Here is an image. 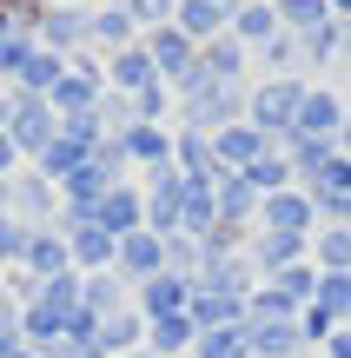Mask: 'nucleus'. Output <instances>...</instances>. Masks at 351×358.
<instances>
[{
    "instance_id": "obj_1",
    "label": "nucleus",
    "mask_w": 351,
    "mask_h": 358,
    "mask_svg": "<svg viewBox=\"0 0 351 358\" xmlns=\"http://www.w3.org/2000/svg\"><path fill=\"white\" fill-rule=\"evenodd\" d=\"M305 93H312V80H305V73L259 80V87H252V106H246V127H259L272 146H285L292 133H299V106H305Z\"/></svg>"
},
{
    "instance_id": "obj_2",
    "label": "nucleus",
    "mask_w": 351,
    "mask_h": 358,
    "mask_svg": "<svg viewBox=\"0 0 351 358\" xmlns=\"http://www.w3.org/2000/svg\"><path fill=\"white\" fill-rule=\"evenodd\" d=\"M252 106V87L246 80H206L199 93H186L179 100V113H186V133H225V127H239V113Z\"/></svg>"
},
{
    "instance_id": "obj_3",
    "label": "nucleus",
    "mask_w": 351,
    "mask_h": 358,
    "mask_svg": "<svg viewBox=\"0 0 351 358\" xmlns=\"http://www.w3.org/2000/svg\"><path fill=\"white\" fill-rule=\"evenodd\" d=\"M0 127H7V140L20 146V153H33V159L60 140V113H53L40 93H20V87H7V100H0Z\"/></svg>"
},
{
    "instance_id": "obj_4",
    "label": "nucleus",
    "mask_w": 351,
    "mask_h": 358,
    "mask_svg": "<svg viewBox=\"0 0 351 358\" xmlns=\"http://www.w3.org/2000/svg\"><path fill=\"white\" fill-rule=\"evenodd\" d=\"M40 47L47 53H87L93 47V7H47L40 13Z\"/></svg>"
},
{
    "instance_id": "obj_5",
    "label": "nucleus",
    "mask_w": 351,
    "mask_h": 358,
    "mask_svg": "<svg viewBox=\"0 0 351 358\" xmlns=\"http://www.w3.org/2000/svg\"><path fill=\"white\" fill-rule=\"evenodd\" d=\"M113 272L133 285V292H140V285H153L159 272H166V239H159V232H126V239H119Z\"/></svg>"
},
{
    "instance_id": "obj_6",
    "label": "nucleus",
    "mask_w": 351,
    "mask_h": 358,
    "mask_svg": "<svg viewBox=\"0 0 351 358\" xmlns=\"http://www.w3.org/2000/svg\"><path fill=\"white\" fill-rule=\"evenodd\" d=\"M259 226L265 232H292V239H312V226H318V206H312V192H272V199H259Z\"/></svg>"
},
{
    "instance_id": "obj_7",
    "label": "nucleus",
    "mask_w": 351,
    "mask_h": 358,
    "mask_svg": "<svg viewBox=\"0 0 351 358\" xmlns=\"http://www.w3.org/2000/svg\"><path fill=\"white\" fill-rule=\"evenodd\" d=\"M13 219H20V226H53V219H60V186L40 179L33 166L13 173Z\"/></svg>"
},
{
    "instance_id": "obj_8",
    "label": "nucleus",
    "mask_w": 351,
    "mask_h": 358,
    "mask_svg": "<svg viewBox=\"0 0 351 358\" xmlns=\"http://www.w3.org/2000/svg\"><path fill=\"white\" fill-rule=\"evenodd\" d=\"M305 252H312V239H292V232H252V245H246V259H252V272H265V279H278L285 266H305Z\"/></svg>"
},
{
    "instance_id": "obj_9",
    "label": "nucleus",
    "mask_w": 351,
    "mask_h": 358,
    "mask_svg": "<svg viewBox=\"0 0 351 358\" xmlns=\"http://www.w3.org/2000/svg\"><path fill=\"white\" fill-rule=\"evenodd\" d=\"M212 153H219V166H225V173H246V166H259L265 153H278V146L265 140L259 127H246V120H239V127L212 133Z\"/></svg>"
},
{
    "instance_id": "obj_10",
    "label": "nucleus",
    "mask_w": 351,
    "mask_h": 358,
    "mask_svg": "<svg viewBox=\"0 0 351 358\" xmlns=\"http://www.w3.org/2000/svg\"><path fill=\"white\" fill-rule=\"evenodd\" d=\"M93 219H100L113 239H126V232H146V186H113L100 206H93Z\"/></svg>"
},
{
    "instance_id": "obj_11",
    "label": "nucleus",
    "mask_w": 351,
    "mask_h": 358,
    "mask_svg": "<svg viewBox=\"0 0 351 358\" xmlns=\"http://www.w3.org/2000/svg\"><path fill=\"white\" fill-rule=\"evenodd\" d=\"M133 306L146 312V325H159V319H179L186 306H193V279H179V272H159L153 285H140V299Z\"/></svg>"
},
{
    "instance_id": "obj_12",
    "label": "nucleus",
    "mask_w": 351,
    "mask_h": 358,
    "mask_svg": "<svg viewBox=\"0 0 351 358\" xmlns=\"http://www.w3.org/2000/svg\"><path fill=\"white\" fill-rule=\"evenodd\" d=\"M338 127H345L338 93H331V87H312V93H305V106H299V133H292V140H331V146H338Z\"/></svg>"
},
{
    "instance_id": "obj_13",
    "label": "nucleus",
    "mask_w": 351,
    "mask_h": 358,
    "mask_svg": "<svg viewBox=\"0 0 351 358\" xmlns=\"http://www.w3.org/2000/svg\"><path fill=\"white\" fill-rule=\"evenodd\" d=\"M133 299H140V292H133V285L119 279L113 266H106V272H93V279H80V312H93V319H113V312H133Z\"/></svg>"
},
{
    "instance_id": "obj_14",
    "label": "nucleus",
    "mask_w": 351,
    "mask_h": 358,
    "mask_svg": "<svg viewBox=\"0 0 351 358\" xmlns=\"http://www.w3.org/2000/svg\"><path fill=\"white\" fill-rule=\"evenodd\" d=\"M246 345H252V358H299L305 332H299V319H252L246 325Z\"/></svg>"
},
{
    "instance_id": "obj_15",
    "label": "nucleus",
    "mask_w": 351,
    "mask_h": 358,
    "mask_svg": "<svg viewBox=\"0 0 351 358\" xmlns=\"http://www.w3.org/2000/svg\"><path fill=\"white\" fill-rule=\"evenodd\" d=\"M172 27H179L193 47H212V40L232 27V13H225V7H212V0H172Z\"/></svg>"
},
{
    "instance_id": "obj_16",
    "label": "nucleus",
    "mask_w": 351,
    "mask_h": 358,
    "mask_svg": "<svg viewBox=\"0 0 351 358\" xmlns=\"http://www.w3.org/2000/svg\"><path fill=\"white\" fill-rule=\"evenodd\" d=\"M27 272H33L40 285L73 272V252H66V232H60V226H33V245H27Z\"/></svg>"
},
{
    "instance_id": "obj_17",
    "label": "nucleus",
    "mask_w": 351,
    "mask_h": 358,
    "mask_svg": "<svg viewBox=\"0 0 351 358\" xmlns=\"http://www.w3.org/2000/svg\"><path fill=\"white\" fill-rule=\"evenodd\" d=\"M146 332H153V325H146V312L133 306V312H113V319H100V358H133L146 345Z\"/></svg>"
},
{
    "instance_id": "obj_18",
    "label": "nucleus",
    "mask_w": 351,
    "mask_h": 358,
    "mask_svg": "<svg viewBox=\"0 0 351 358\" xmlns=\"http://www.w3.org/2000/svg\"><path fill=\"white\" fill-rule=\"evenodd\" d=\"M126 47H140V27H133V13L119 7H93V53H106V60H113V53H126Z\"/></svg>"
},
{
    "instance_id": "obj_19",
    "label": "nucleus",
    "mask_w": 351,
    "mask_h": 358,
    "mask_svg": "<svg viewBox=\"0 0 351 358\" xmlns=\"http://www.w3.org/2000/svg\"><path fill=\"white\" fill-rule=\"evenodd\" d=\"M212 206H219V226H259V192L239 173H225L219 186H212Z\"/></svg>"
},
{
    "instance_id": "obj_20",
    "label": "nucleus",
    "mask_w": 351,
    "mask_h": 358,
    "mask_svg": "<svg viewBox=\"0 0 351 358\" xmlns=\"http://www.w3.org/2000/svg\"><path fill=\"white\" fill-rule=\"evenodd\" d=\"M153 80H159V66H153V53H146V47H126V53L106 60V87H113V93H146Z\"/></svg>"
},
{
    "instance_id": "obj_21",
    "label": "nucleus",
    "mask_w": 351,
    "mask_h": 358,
    "mask_svg": "<svg viewBox=\"0 0 351 358\" xmlns=\"http://www.w3.org/2000/svg\"><path fill=\"white\" fill-rule=\"evenodd\" d=\"M119 146H126V159H140V166H172V127H126L119 133Z\"/></svg>"
},
{
    "instance_id": "obj_22",
    "label": "nucleus",
    "mask_w": 351,
    "mask_h": 358,
    "mask_svg": "<svg viewBox=\"0 0 351 358\" xmlns=\"http://www.w3.org/2000/svg\"><path fill=\"white\" fill-rule=\"evenodd\" d=\"M272 34H285V27H278V7H272V0H246V7L232 13V40H239V47H265Z\"/></svg>"
},
{
    "instance_id": "obj_23",
    "label": "nucleus",
    "mask_w": 351,
    "mask_h": 358,
    "mask_svg": "<svg viewBox=\"0 0 351 358\" xmlns=\"http://www.w3.org/2000/svg\"><path fill=\"white\" fill-rule=\"evenodd\" d=\"M60 80H66V60H60V53H47V47H33V53H27V66L13 73V87H20V93H40V100H47Z\"/></svg>"
},
{
    "instance_id": "obj_24",
    "label": "nucleus",
    "mask_w": 351,
    "mask_h": 358,
    "mask_svg": "<svg viewBox=\"0 0 351 358\" xmlns=\"http://www.w3.org/2000/svg\"><path fill=\"white\" fill-rule=\"evenodd\" d=\"M246 60H252V53L239 47L232 34H219L212 47H199V66H206V80H239V73H246Z\"/></svg>"
},
{
    "instance_id": "obj_25",
    "label": "nucleus",
    "mask_w": 351,
    "mask_h": 358,
    "mask_svg": "<svg viewBox=\"0 0 351 358\" xmlns=\"http://www.w3.org/2000/svg\"><path fill=\"white\" fill-rule=\"evenodd\" d=\"M239 179H246L259 199H272V192H292V166H285V153H265L259 166H246Z\"/></svg>"
},
{
    "instance_id": "obj_26",
    "label": "nucleus",
    "mask_w": 351,
    "mask_h": 358,
    "mask_svg": "<svg viewBox=\"0 0 351 358\" xmlns=\"http://www.w3.org/2000/svg\"><path fill=\"white\" fill-rule=\"evenodd\" d=\"M338 47H345V27H338V20H325V27H312V34H299L305 73H312V66H325V60H338Z\"/></svg>"
},
{
    "instance_id": "obj_27",
    "label": "nucleus",
    "mask_w": 351,
    "mask_h": 358,
    "mask_svg": "<svg viewBox=\"0 0 351 358\" xmlns=\"http://www.w3.org/2000/svg\"><path fill=\"white\" fill-rule=\"evenodd\" d=\"M299 60H305V53H299V34H272V40L259 47V66H265L272 80H285V73H305Z\"/></svg>"
},
{
    "instance_id": "obj_28",
    "label": "nucleus",
    "mask_w": 351,
    "mask_h": 358,
    "mask_svg": "<svg viewBox=\"0 0 351 358\" xmlns=\"http://www.w3.org/2000/svg\"><path fill=\"white\" fill-rule=\"evenodd\" d=\"M318 312H325L331 325L351 319V272H318V299H312Z\"/></svg>"
},
{
    "instance_id": "obj_29",
    "label": "nucleus",
    "mask_w": 351,
    "mask_h": 358,
    "mask_svg": "<svg viewBox=\"0 0 351 358\" xmlns=\"http://www.w3.org/2000/svg\"><path fill=\"white\" fill-rule=\"evenodd\" d=\"M312 259H318V272H351V232L345 226L312 232Z\"/></svg>"
},
{
    "instance_id": "obj_30",
    "label": "nucleus",
    "mask_w": 351,
    "mask_h": 358,
    "mask_svg": "<svg viewBox=\"0 0 351 358\" xmlns=\"http://www.w3.org/2000/svg\"><path fill=\"white\" fill-rule=\"evenodd\" d=\"M331 20V0H278V27L285 34H312Z\"/></svg>"
},
{
    "instance_id": "obj_31",
    "label": "nucleus",
    "mask_w": 351,
    "mask_h": 358,
    "mask_svg": "<svg viewBox=\"0 0 351 358\" xmlns=\"http://www.w3.org/2000/svg\"><path fill=\"white\" fill-rule=\"evenodd\" d=\"M193 358H252V345H246V325H225V332H199Z\"/></svg>"
},
{
    "instance_id": "obj_32",
    "label": "nucleus",
    "mask_w": 351,
    "mask_h": 358,
    "mask_svg": "<svg viewBox=\"0 0 351 358\" xmlns=\"http://www.w3.org/2000/svg\"><path fill=\"white\" fill-rule=\"evenodd\" d=\"M27 245H33V226H20V219H0V272L7 266H27Z\"/></svg>"
},
{
    "instance_id": "obj_33",
    "label": "nucleus",
    "mask_w": 351,
    "mask_h": 358,
    "mask_svg": "<svg viewBox=\"0 0 351 358\" xmlns=\"http://www.w3.org/2000/svg\"><path fill=\"white\" fill-rule=\"evenodd\" d=\"M166 100H172L166 80H153L146 93H133V113H140V127H159V120H166Z\"/></svg>"
},
{
    "instance_id": "obj_34",
    "label": "nucleus",
    "mask_w": 351,
    "mask_h": 358,
    "mask_svg": "<svg viewBox=\"0 0 351 358\" xmlns=\"http://www.w3.org/2000/svg\"><path fill=\"white\" fill-rule=\"evenodd\" d=\"M119 7H126L133 27H146V34H153V27H172V0H119Z\"/></svg>"
},
{
    "instance_id": "obj_35",
    "label": "nucleus",
    "mask_w": 351,
    "mask_h": 358,
    "mask_svg": "<svg viewBox=\"0 0 351 358\" xmlns=\"http://www.w3.org/2000/svg\"><path fill=\"white\" fill-rule=\"evenodd\" d=\"M299 332H305V345H312V338H325V332H331V319H325L318 306H305V312H299Z\"/></svg>"
},
{
    "instance_id": "obj_36",
    "label": "nucleus",
    "mask_w": 351,
    "mask_h": 358,
    "mask_svg": "<svg viewBox=\"0 0 351 358\" xmlns=\"http://www.w3.org/2000/svg\"><path fill=\"white\" fill-rule=\"evenodd\" d=\"M13 159H20V146H13L7 127H0V179H13Z\"/></svg>"
},
{
    "instance_id": "obj_37",
    "label": "nucleus",
    "mask_w": 351,
    "mask_h": 358,
    "mask_svg": "<svg viewBox=\"0 0 351 358\" xmlns=\"http://www.w3.org/2000/svg\"><path fill=\"white\" fill-rule=\"evenodd\" d=\"M13 213V179H0V219Z\"/></svg>"
},
{
    "instance_id": "obj_38",
    "label": "nucleus",
    "mask_w": 351,
    "mask_h": 358,
    "mask_svg": "<svg viewBox=\"0 0 351 358\" xmlns=\"http://www.w3.org/2000/svg\"><path fill=\"white\" fill-rule=\"evenodd\" d=\"M338 153L351 159V113H345V127H338Z\"/></svg>"
},
{
    "instance_id": "obj_39",
    "label": "nucleus",
    "mask_w": 351,
    "mask_h": 358,
    "mask_svg": "<svg viewBox=\"0 0 351 358\" xmlns=\"http://www.w3.org/2000/svg\"><path fill=\"white\" fill-rule=\"evenodd\" d=\"M212 7H225V13H239V7H246V0H212Z\"/></svg>"
},
{
    "instance_id": "obj_40",
    "label": "nucleus",
    "mask_w": 351,
    "mask_h": 358,
    "mask_svg": "<svg viewBox=\"0 0 351 358\" xmlns=\"http://www.w3.org/2000/svg\"><path fill=\"white\" fill-rule=\"evenodd\" d=\"M47 7H87V0H47Z\"/></svg>"
},
{
    "instance_id": "obj_41",
    "label": "nucleus",
    "mask_w": 351,
    "mask_h": 358,
    "mask_svg": "<svg viewBox=\"0 0 351 358\" xmlns=\"http://www.w3.org/2000/svg\"><path fill=\"white\" fill-rule=\"evenodd\" d=\"M331 13H351V0H331Z\"/></svg>"
},
{
    "instance_id": "obj_42",
    "label": "nucleus",
    "mask_w": 351,
    "mask_h": 358,
    "mask_svg": "<svg viewBox=\"0 0 351 358\" xmlns=\"http://www.w3.org/2000/svg\"><path fill=\"white\" fill-rule=\"evenodd\" d=\"M133 358H153V352H146V345H140V352H133Z\"/></svg>"
},
{
    "instance_id": "obj_43",
    "label": "nucleus",
    "mask_w": 351,
    "mask_h": 358,
    "mask_svg": "<svg viewBox=\"0 0 351 358\" xmlns=\"http://www.w3.org/2000/svg\"><path fill=\"white\" fill-rule=\"evenodd\" d=\"M0 100H7V80H0Z\"/></svg>"
},
{
    "instance_id": "obj_44",
    "label": "nucleus",
    "mask_w": 351,
    "mask_h": 358,
    "mask_svg": "<svg viewBox=\"0 0 351 358\" xmlns=\"http://www.w3.org/2000/svg\"><path fill=\"white\" fill-rule=\"evenodd\" d=\"M272 7H278V0H272Z\"/></svg>"
}]
</instances>
